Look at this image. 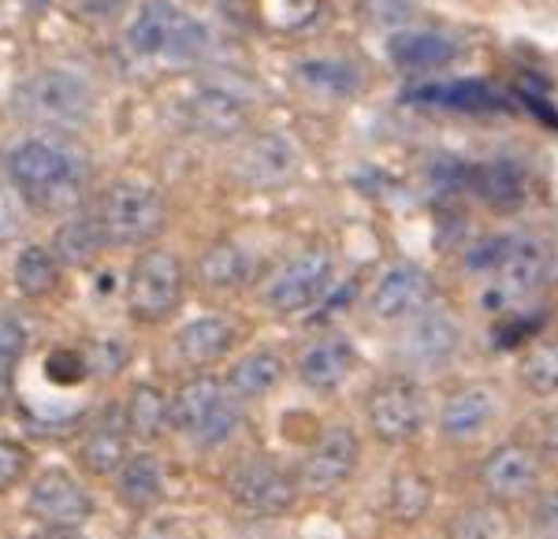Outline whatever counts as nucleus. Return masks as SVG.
<instances>
[{
    "label": "nucleus",
    "instance_id": "nucleus-16",
    "mask_svg": "<svg viewBox=\"0 0 558 539\" xmlns=\"http://www.w3.org/2000/svg\"><path fill=\"white\" fill-rule=\"evenodd\" d=\"M294 168H299V152L279 134H260V138L250 142L239 160L242 179L254 186H283L294 175Z\"/></svg>",
    "mask_w": 558,
    "mask_h": 539
},
{
    "label": "nucleus",
    "instance_id": "nucleus-4",
    "mask_svg": "<svg viewBox=\"0 0 558 539\" xmlns=\"http://www.w3.org/2000/svg\"><path fill=\"white\" fill-rule=\"evenodd\" d=\"M15 108H20V115L45 123V127H78L94 112V89L75 71L49 68L20 86Z\"/></svg>",
    "mask_w": 558,
    "mask_h": 539
},
{
    "label": "nucleus",
    "instance_id": "nucleus-13",
    "mask_svg": "<svg viewBox=\"0 0 558 539\" xmlns=\"http://www.w3.org/2000/svg\"><path fill=\"white\" fill-rule=\"evenodd\" d=\"M432 291H436V286H432L428 272H421V268H413V265H395V268H387L380 275V283L373 286L368 305H373V313L380 320L417 317V313L428 309Z\"/></svg>",
    "mask_w": 558,
    "mask_h": 539
},
{
    "label": "nucleus",
    "instance_id": "nucleus-9",
    "mask_svg": "<svg viewBox=\"0 0 558 539\" xmlns=\"http://www.w3.org/2000/svg\"><path fill=\"white\" fill-rule=\"evenodd\" d=\"M365 417L373 436L387 446H402L425 425V399H421L417 383L402 380H380L365 399Z\"/></svg>",
    "mask_w": 558,
    "mask_h": 539
},
{
    "label": "nucleus",
    "instance_id": "nucleus-12",
    "mask_svg": "<svg viewBox=\"0 0 558 539\" xmlns=\"http://www.w3.org/2000/svg\"><path fill=\"white\" fill-rule=\"evenodd\" d=\"M539 454L529 443H502L481 462V488L488 491L492 502H514L536 491L539 483Z\"/></svg>",
    "mask_w": 558,
    "mask_h": 539
},
{
    "label": "nucleus",
    "instance_id": "nucleus-17",
    "mask_svg": "<svg viewBox=\"0 0 558 539\" xmlns=\"http://www.w3.org/2000/svg\"><path fill=\"white\" fill-rule=\"evenodd\" d=\"M186 123L209 138H231L246 127V105L228 89H197L186 101Z\"/></svg>",
    "mask_w": 558,
    "mask_h": 539
},
{
    "label": "nucleus",
    "instance_id": "nucleus-1",
    "mask_svg": "<svg viewBox=\"0 0 558 539\" xmlns=\"http://www.w3.org/2000/svg\"><path fill=\"white\" fill-rule=\"evenodd\" d=\"M8 175L31 209L45 216L71 212L83 197V164L52 138H26L8 152Z\"/></svg>",
    "mask_w": 558,
    "mask_h": 539
},
{
    "label": "nucleus",
    "instance_id": "nucleus-26",
    "mask_svg": "<svg viewBox=\"0 0 558 539\" xmlns=\"http://www.w3.org/2000/svg\"><path fill=\"white\" fill-rule=\"evenodd\" d=\"M432 480L425 473L417 469V465H402L399 473L391 476V488H387V510H391V517L399 520V525H413V520H421L428 514L432 506Z\"/></svg>",
    "mask_w": 558,
    "mask_h": 539
},
{
    "label": "nucleus",
    "instance_id": "nucleus-8",
    "mask_svg": "<svg viewBox=\"0 0 558 539\" xmlns=\"http://www.w3.org/2000/svg\"><path fill=\"white\" fill-rule=\"evenodd\" d=\"M331 254L320 246L313 249H302V254H294L291 260H283V265L272 272V280L265 283V305L276 313H299V309H310L313 302L324 298V291H328L331 283Z\"/></svg>",
    "mask_w": 558,
    "mask_h": 539
},
{
    "label": "nucleus",
    "instance_id": "nucleus-29",
    "mask_svg": "<svg viewBox=\"0 0 558 539\" xmlns=\"http://www.w3.org/2000/svg\"><path fill=\"white\" fill-rule=\"evenodd\" d=\"M12 275L20 294H26V298H49L60 286V260L45 246H23L20 257H15Z\"/></svg>",
    "mask_w": 558,
    "mask_h": 539
},
{
    "label": "nucleus",
    "instance_id": "nucleus-20",
    "mask_svg": "<svg viewBox=\"0 0 558 539\" xmlns=\"http://www.w3.org/2000/svg\"><path fill=\"white\" fill-rule=\"evenodd\" d=\"M228 394L220 380L213 376H194L183 388L175 391V399L168 402V425L186 431V436H197V428L209 420V413L220 406V399Z\"/></svg>",
    "mask_w": 558,
    "mask_h": 539
},
{
    "label": "nucleus",
    "instance_id": "nucleus-7",
    "mask_svg": "<svg viewBox=\"0 0 558 539\" xmlns=\"http://www.w3.org/2000/svg\"><path fill=\"white\" fill-rule=\"evenodd\" d=\"M228 499L257 517H279L299 502V476L272 457H246L228 473Z\"/></svg>",
    "mask_w": 558,
    "mask_h": 539
},
{
    "label": "nucleus",
    "instance_id": "nucleus-40",
    "mask_svg": "<svg viewBox=\"0 0 558 539\" xmlns=\"http://www.w3.org/2000/svg\"><path fill=\"white\" fill-rule=\"evenodd\" d=\"M533 446L536 454H544V457H555L558 462V409L555 413H544V417L533 425Z\"/></svg>",
    "mask_w": 558,
    "mask_h": 539
},
{
    "label": "nucleus",
    "instance_id": "nucleus-19",
    "mask_svg": "<svg viewBox=\"0 0 558 539\" xmlns=\"http://www.w3.org/2000/svg\"><path fill=\"white\" fill-rule=\"evenodd\" d=\"M387 52L402 71H436L458 57V45L436 30H407L387 41Z\"/></svg>",
    "mask_w": 558,
    "mask_h": 539
},
{
    "label": "nucleus",
    "instance_id": "nucleus-33",
    "mask_svg": "<svg viewBox=\"0 0 558 539\" xmlns=\"http://www.w3.org/2000/svg\"><path fill=\"white\" fill-rule=\"evenodd\" d=\"M101 246H105V238H101L97 220H71L57 231V249H52V257H57L60 265H89Z\"/></svg>",
    "mask_w": 558,
    "mask_h": 539
},
{
    "label": "nucleus",
    "instance_id": "nucleus-23",
    "mask_svg": "<svg viewBox=\"0 0 558 539\" xmlns=\"http://www.w3.org/2000/svg\"><path fill=\"white\" fill-rule=\"evenodd\" d=\"M294 78L317 97H331V101H343V97H354L362 89V68L354 60H302Z\"/></svg>",
    "mask_w": 558,
    "mask_h": 539
},
{
    "label": "nucleus",
    "instance_id": "nucleus-30",
    "mask_svg": "<svg viewBox=\"0 0 558 539\" xmlns=\"http://www.w3.org/2000/svg\"><path fill=\"white\" fill-rule=\"evenodd\" d=\"M123 420H128V431L142 443H153L160 431L168 428V399L160 394V388H149V383H138L131 391V402L123 409Z\"/></svg>",
    "mask_w": 558,
    "mask_h": 539
},
{
    "label": "nucleus",
    "instance_id": "nucleus-32",
    "mask_svg": "<svg viewBox=\"0 0 558 539\" xmlns=\"http://www.w3.org/2000/svg\"><path fill=\"white\" fill-rule=\"evenodd\" d=\"M518 380L533 394H558V343H533L518 362Z\"/></svg>",
    "mask_w": 558,
    "mask_h": 539
},
{
    "label": "nucleus",
    "instance_id": "nucleus-21",
    "mask_svg": "<svg viewBox=\"0 0 558 539\" xmlns=\"http://www.w3.org/2000/svg\"><path fill=\"white\" fill-rule=\"evenodd\" d=\"M83 465L94 476H108V473H120L128 465V420H120L116 413H108L105 420H97L89 428V436L83 439Z\"/></svg>",
    "mask_w": 558,
    "mask_h": 539
},
{
    "label": "nucleus",
    "instance_id": "nucleus-5",
    "mask_svg": "<svg viewBox=\"0 0 558 539\" xmlns=\"http://www.w3.org/2000/svg\"><path fill=\"white\" fill-rule=\"evenodd\" d=\"M183 305V260L168 249H146L128 275V313L134 323H160Z\"/></svg>",
    "mask_w": 558,
    "mask_h": 539
},
{
    "label": "nucleus",
    "instance_id": "nucleus-24",
    "mask_svg": "<svg viewBox=\"0 0 558 539\" xmlns=\"http://www.w3.org/2000/svg\"><path fill=\"white\" fill-rule=\"evenodd\" d=\"M250 254L231 238L213 242L209 249L197 260V280H202L209 291H239L250 280Z\"/></svg>",
    "mask_w": 558,
    "mask_h": 539
},
{
    "label": "nucleus",
    "instance_id": "nucleus-10",
    "mask_svg": "<svg viewBox=\"0 0 558 539\" xmlns=\"http://www.w3.org/2000/svg\"><path fill=\"white\" fill-rule=\"evenodd\" d=\"M26 514L38 517L49 528H78L94 514V502L68 469H41L31 483Z\"/></svg>",
    "mask_w": 558,
    "mask_h": 539
},
{
    "label": "nucleus",
    "instance_id": "nucleus-31",
    "mask_svg": "<svg viewBox=\"0 0 558 539\" xmlns=\"http://www.w3.org/2000/svg\"><path fill=\"white\" fill-rule=\"evenodd\" d=\"M451 539H507L510 536V517L499 502H470L465 510H458L447 525Z\"/></svg>",
    "mask_w": 558,
    "mask_h": 539
},
{
    "label": "nucleus",
    "instance_id": "nucleus-18",
    "mask_svg": "<svg viewBox=\"0 0 558 539\" xmlns=\"http://www.w3.org/2000/svg\"><path fill=\"white\" fill-rule=\"evenodd\" d=\"M495 417V394L484 383H470V388H458L451 399L444 402L439 413V425L451 439H470L476 431L488 428V420Z\"/></svg>",
    "mask_w": 558,
    "mask_h": 539
},
{
    "label": "nucleus",
    "instance_id": "nucleus-25",
    "mask_svg": "<svg viewBox=\"0 0 558 539\" xmlns=\"http://www.w3.org/2000/svg\"><path fill=\"white\" fill-rule=\"evenodd\" d=\"M116 488H120L123 506L134 510V514H149L165 499V473H160V465L149 454H138L120 469V483Z\"/></svg>",
    "mask_w": 558,
    "mask_h": 539
},
{
    "label": "nucleus",
    "instance_id": "nucleus-11",
    "mask_svg": "<svg viewBox=\"0 0 558 539\" xmlns=\"http://www.w3.org/2000/svg\"><path fill=\"white\" fill-rule=\"evenodd\" d=\"M357 469V436L350 428H328L320 443L305 454L299 469V491L305 495H331Z\"/></svg>",
    "mask_w": 558,
    "mask_h": 539
},
{
    "label": "nucleus",
    "instance_id": "nucleus-14",
    "mask_svg": "<svg viewBox=\"0 0 558 539\" xmlns=\"http://www.w3.org/2000/svg\"><path fill=\"white\" fill-rule=\"evenodd\" d=\"M235 339H239V323L235 320L223 317V313H205V317L191 320L175 335V354L183 357L186 365L202 368V365L220 362V357L235 346Z\"/></svg>",
    "mask_w": 558,
    "mask_h": 539
},
{
    "label": "nucleus",
    "instance_id": "nucleus-3",
    "mask_svg": "<svg viewBox=\"0 0 558 539\" xmlns=\"http://www.w3.org/2000/svg\"><path fill=\"white\" fill-rule=\"evenodd\" d=\"M97 228H101L105 246H146L165 231L168 205L153 186L120 179L97 201Z\"/></svg>",
    "mask_w": 558,
    "mask_h": 539
},
{
    "label": "nucleus",
    "instance_id": "nucleus-35",
    "mask_svg": "<svg viewBox=\"0 0 558 539\" xmlns=\"http://www.w3.org/2000/svg\"><path fill=\"white\" fill-rule=\"evenodd\" d=\"M26 350V331L15 317H0V394L12 391L15 368L23 362Z\"/></svg>",
    "mask_w": 558,
    "mask_h": 539
},
{
    "label": "nucleus",
    "instance_id": "nucleus-38",
    "mask_svg": "<svg viewBox=\"0 0 558 539\" xmlns=\"http://www.w3.org/2000/svg\"><path fill=\"white\" fill-rule=\"evenodd\" d=\"M83 362L89 376H116L128 365V346L116 343V339H105V343H94L89 350H83Z\"/></svg>",
    "mask_w": 558,
    "mask_h": 539
},
{
    "label": "nucleus",
    "instance_id": "nucleus-22",
    "mask_svg": "<svg viewBox=\"0 0 558 539\" xmlns=\"http://www.w3.org/2000/svg\"><path fill=\"white\" fill-rule=\"evenodd\" d=\"M458 328L444 313H417L413 328L407 331V357L417 365H439L454 354Z\"/></svg>",
    "mask_w": 558,
    "mask_h": 539
},
{
    "label": "nucleus",
    "instance_id": "nucleus-42",
    "mask_svg": "<svg viewBox=\"0 0 558 539\" xmlns=\"http://www.w3.org/2000/svg\"><path fill=\"white\" fill-rule=\"evenodd\" d=\"M34 539H78L71 528H45V532H38Z\"/></svg>",
    "mask_w": 558,
    "mask_h": 539
},
{
    "label": "nucleus",
    "instance_id": "nucleus-6",
    "mask_svg": "<svg viewBox=\"0 0 558 539\" xmlns=\"http://www.w3.org/2000/svg\"><path fill=\"white\" fill-rule=\"evenodd\" d=\"M470 268H488L495 272L499 294L507 302L533 294L547 275V249L544 242L514 235V238H488L470 254Z\"/></svg>",
    "mask_w": 558,
    "mask_h": 539
},
{
    "label": "nucleus",
    "instance_id": "nucleus-27",
    "mask_svg": "<svg viewBox=\"0 0 558 539\" xmlns=\"http://www.w3.org/2000/svg\"><path fill=\"white\" fill-rule=\"evenodd\" d=\"M283 380V362L272 350H254V354L239 357L228 372V391L235 399H260Z\"/></svg>",
    "mask_w": 558,
    "mask_h": 539
},
{
    "label": "nucleus",
    "instance_id": "nucleus-34",
    "mask_svg": "<svg viewBox=\"0 0 558 539\" xmlns=\"http://www.w3.org/2000/svg\"><path fill=\"white\" fill-rule=\"evenodd\" d=\"M417 101L447 105V108H470V112H484V108H495V105H499V97H495L484 83H451V86H425V89H417Z\"/></svg>",
    "mask_w": 558,
    "mask_h": 539
},
{
    "label": "nucleus",
    "instance_id": "nucleus-28",
    "mask_svg": "<svg viewBox=\"0 0 558 539\" xmlns=\"http://www.w3.org/2000/svg\"><path fill=\"white\" fill-rule=\"evenodd\" d=\"M473 191L492 205V209H518L525 201V175L507 160H492V164L473 168Z\"/></svg>",
    "mask_w": 558,
    "mask_h": 539
},
{
    "label": "nucleus",
    "instance_id": "nucleus-41",
    "mask_svg": "<svg viewBox=\"0 0 558 539\" xmlns=\"http://www.w3.org/2000/svg\"><path fill=\"white\" fill-rule=\"evenodd\" d=\"M12 231H15V216H12V209H8L4 197H0V246L12 238Z\"/></svg>",
    "mask_w": 558,
    "mask_h": 539
},
{
    "label": "nucleus",
    "instance_id": "nucleus-37",
    "mask_svg": "<svg viewBox=\"0 0 558 539\" xmlns=\"http://www.w3.org/2000/svg\"><path fill=\"white\" fill-rule=\"evenodd\" d=\"M31 473V451L15 439H0V495L15 491Z\"/></svg>",
    "mask_w": 558,
    "mask_h": 539
},
{
    "label": "nucleus",
    "instance_id": "nucleus-39",
    "mask_svg": "<svg viewBox=\"0 0 558 539\" xmlns=\"http://www.w3.org/2000/svg\"><path fill=\"white\" fill-rule=\"evenodd\" d=\"M45 376L52 383H64V388H75L78 380H86V362L78 350H52L49 362H45Z\"/></svg>",
    "mask_w": 558,
    "mask_h": 539
},
{
    "label": "nucleus",
    "instance_id": "nucleus-15",
    "mask_svg": "<svg viewBox=\"0 0 558 539\" xmlns=\"http://www.w3.org/2000/svg\"><path fill=\"white\" fill-rule=\"evenodd\" d=\"M354 365H357L354 346H350L343 335H328V339L313 343V346L302 354L299 376H302V383H305L310 391L328 394V391L343 388V380H347L350 372H354Z\"/></svg>",
    "mask_w": 558,
    "mask_h": 539
},
{
    "label": "nucleus",
    "instance_id": "nucleus-2",
    "mask_svg": "<svg viewBox=\"0 0 558 539\" xmlns=\"http://www.w3.org/2000/svg\"><path fill=\"white\" fill-rule=\"evenodd\" d=\"M123 41L134 57L165 60V64H191L209 49V30L202 20L183 12L172 0H146L134 8Z\"/></svg>",
    "mask_w": 558,
    "mask_h": 539
},
{
    "label": "nucleus",
    "instance_id": "nucleus-36",
    "mask_svg": "<svg viewBox=\"0 0 558 539\" xmlns=\"http://www.w3.org/2000/svg\"><path fill=\"white\" fill-rule=\"evenodd\" d=\"M239 417H242V409H239V402H235V394H223L220 399V406H216L213 413H209V420H205L202 428H197V443L202 446H216V443H223V439L235 431V425H239Z\"/></svg>",
    "mask_w": 558,
    "mask_h": 539
}]
</instances>
